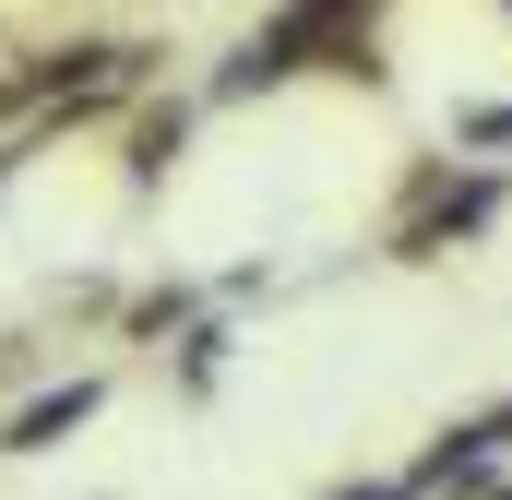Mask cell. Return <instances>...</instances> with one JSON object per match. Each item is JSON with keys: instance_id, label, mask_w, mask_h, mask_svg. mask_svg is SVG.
Returning a JSON list of instances; mask_svg holds the SVG:
<instances>
[{"instance_id": "obj_1", "label": "cell", "mask_w": 512, "mask_h": 500, "mask_svg": "<svg viewBox=\"0 0 512 500\" xmlns=\"http://www.w3.org/2000/svg\"><path fill=\"white\" fill-rule=\"evenodd\" d=\"M489 215H501V179H453V191H429V203H417V215H405V262H429V250H453V239H477V227H489Z\"/></svg>"}, {"instance_id": "obj_2", "label": "cell", "mask_w": 512, "mask_h": 500, "mask_svg": "<svg viewBox=\"0 0 512 500\" xmlns=\"http://www.w3.org/2000/svg\"><path fill=\"white\" fill-rule=\"evenodd\" d=\"M96 405H108L96 381H48V393H36V405H24V417L0 429V441H12V453H48V441H72V429H84Z\"/></svg>"}, {"instance_id": "obj_3", "label": "cell", "mask_w": 512, "mask_h": 500, "mask_svg": "<svg viewBox=\"0 0 512 500\" xmlns=\"http://www.w3.org/2000/svg\"><path fill=\"white\" fill-rule=\"evenodd\" d=\"M179 143H191V108H143V120H131V179H167Z\"/></svg>"}, {"instance_id": "obj_4", "label": "cell", "mask_w": 512, "mask_h": 500, "mask_svg": "<svg viewBox=\"0 0 512 500\" xmlns=\"http://www.w3.org/2000/svg\"><path fill=\"white\" fill-rule=\"evenodd\" d=\"M465 143H512V108H465Z\"/></svg>"}, {"instance_id": "obj_5", "label": "cell", "mask_w": 512, "mask_h": 500, "mask_svg": "<svg viewBox=\"0 0 512 500\" xmlns=\"http://www.w3.org/2000/svg\"><path fill=\"white\" fill-rule=\"evenodd\" d=\"M465 429H477V441L501 453V441H512V405H489V417H465Z\"/></svg>"}, {"instance_id": "obj_6", "label": "cell", "mask_w": 512, "mask_h": 500, "mask_svg": "<svg viewBox=\"0 0 512 500\" xmlns=\"http://www.w3.org/2000/svg\"><path fill=\"white\" fill-rule=\"evenodd\" d=\"M334 500H417L405 477H370V489H334Z\"/></svg>"}, {"instance_id": "obj_7", "label": "cell", "mask_w": 512, "mask_h": 500, "mask_svg": "<svg viewBox=\"0 0 512 500\" xmlns=\"http://www.w3.org/2000/svg\"><path fill=\"white\" fill-rule=\"evenodd\" d=\"M0 429H12V417H0Z\"/></svg>"}, {"instance_id": "obj_8", "label": "cell", "mask_w": 512, "mask_h": 500, "mask_svg": "<svg viewBox=\"0 0 512 500\" xmlns=\"http://www.w3.org/2000/svg\"><path fill=\"white\" fill-rule=\"evenodd\" d=\"M501 12H512V0H501Z\"/></svg>"}]
</instances>
